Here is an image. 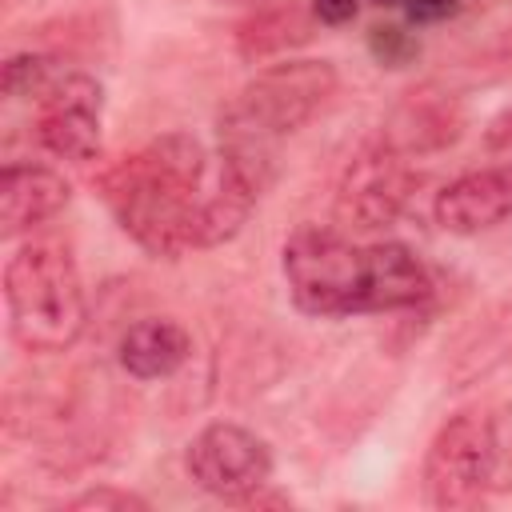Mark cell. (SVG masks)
<instances>
[{"instance_id":"1","label":"cell","mask_w":512,"mask_h":512,"mask_svg":"<svg viewBox=\"0 0 512 512\" xmlns=\"http://www.w3.org/2000/svg\"><path fill=\"white\" fill-rule=\"evenodd\" d=\"M280 268L292 304L316 320L408 312L436 292L428 264L408 244H352L340 228L320 224H304L284 240Z\"/></svg>"},{"instance_id":"2","label":"cell","mask_w":512,"mask_h":512,"mask_svg":"<svg viewBox=\"0 0 512 512\" xmlns=\"http://www.w3.org/2000/svg\"><path fill=\"white\" fill-rule=\"evenodd\" d=\"M208 188V152L188 132H164L100 176V196L116 224L164 260L200 248Z\"/></svg>"},{"instance_id":"3","label":"cell","mask_w":512,"mask_h":512,"mask_svg":"<svg viewBox=\"0 0 512 512\" xmlns=\"http://www.w3.org/2000/svg\"><path fill=\"white\" fill-rule=\"evenodd\" d=\"M8 332L28 352H64L88 324L80 268L68 248L52 240L20 244L4 264Z\"/></svg>"},{"instance_id":"4","label":"cell","mask_w":512,"mask_h":512,"mask_svg":"<svg viewBox=\"0 0 512 512\" xmlns=\"http://www.w3.org/2000/svg\"><path fill=\"white\" fill-rule=\"evenodd\" d=\"M332 60H276L260 68L220 112V140H248L280 148L284 136L304 128L336 92Z\"/></svg>"},{"instance_id":"5","label":"cell","mask_w":512,"mask_h":512,"mask_svg":"<svg viewBox=\"0 0 512 512\" xmlns=\"http://www.w3.org/2000/svg\"><path fill=\"white\" fill-rule=\"evenodd\" d=\"M496 488V444L492 416L456 412L448 416L424 452V504L440 512L476 508Z\"/></svg>"},{"instance_id":"6","label":"cell","mask_w":512,"mask_h":512,"mask_svg":"<svg viewBox=\"0 0 512 512\" xmlns=\"http://www.w3.org/2000/svg\"><path fill=\"white\" fill-rule=\"evenodd\" d=\"M412 164L408 152L384 132L364 140L340 172L336 184V224L348 232H380L396 224L412 196Z\"/></svg>"},{"instance_id":"7","label":"cell","mask_w":512,"mask_h":512,"mask_svg":"<svg viewBox=\"0 0 512 512\" xmlns=\"http://www.w3.org/2000/svg\"><path fill=\"white\" fill-rule=\"evenodd\" d=\"M184 468L192 484L216 500L244 504L252 492L268 488L272 480V448L244 424L216 420L204 424L184 452Z\"/></svg>"},{"instance_id":"8","label":"cell","mask_w":512,"mask_h":512,"mask_svg":"<svg viewBox=\"0 0 512 512\" xmlns=\"http://www.w3.org/2000/svg\"><path fill=\"white\" fill-rule=\"evenodd\" d=\"M100 108V80L80 68H64L36 100V140L60 160L88 164L100 156Z\"/></svg>"},{"instance_id":"9","label":"cell","mask_w":512,"mask_h":512,"mask_svg":"<svg viewBox=\"0 0 512 512\" xmlns=\"http://www.w3.org/2000/svg\"><path fill=\"white\" fill-rule=\"evenodd\" d=\"M432 216L452 236H476L512 220V164L476 168L436 192Z\"/></svg>"},{"instance_id":"10","label":"cell","mask_w":512,"mask_h":512,"mask_svg":"<svg viewBox=\"0 0 512 512\" xmlns=\"http://www.w3.org/2000/svg\"><path fill=\"white\" fill-rule=\"evenodd\" d=\"M72 184L36 160H8L0 172V236H24L64 212Z\"/></svg>"},{"instance_id":"11","label":"cell","mask_w":512,"mask_h":512,"mask_svg":"<svg viewBox=\"0 0 512 512\" xmlns=\"http://www.w3.org/2000/svg\"><path fill=\"white\" fill-rule=\"evenodd\" d=\"M512 356V296L496 300L484 316H476L456 344L448 348V380L452 388H468L476 380H484L488 372H496L504 360Z\"/></svg>"},{"instance_id":"12","label":"cell","mask_w":512,"mask_h":512,"mask_svg":"<svg viewBox=\"0 0 512 512\" xmlns=\"http://www.w3.org/2000/svg\"><path fill=\"white\" fill-rule=\"evenodd\" d=\"M120 368L132 380H168L192 360V336L180 320L148 316L120 336Z\"/></svg>"},{"instance_id":"13","label":"cell","mask_w":512,"mask_h":512,"mask_svg":"<svg viewBox=\"0 0 512 512\" xmlns=\"http://www.w3.org/2000/svg\"><path fill=\"white\" fill-rule=\"evenodd\" d=\"M460 128H464L460 104L448 92L420 88V92H408V100L396 108V120H392L388 136L404 152H436V148L452 144L460 136Z\"/></svg>"},{"instance_id":"14","label":"cell","mask_w":512,"mask_h":512,"mask_svg":"<svg viewBox=\"0 0 512 512\" xmlns=\"http://www.w3.org/2000/svg\"><path fill=\"white\" fill-rule=\"evenodd\" d=\"M312 20L296 0H272L260 4L240 28H236V52L244 60H268V56H284L288 48L304 44L312 36Z\"/></svg>"},{"instance_id":"15","label":"cell","mask_w":512,"mask_h":512,"mask_svg":"<svg viewBox=\"0 0 512 512\" xmlns=\"http://www.w3.org/2000/svg\"><path fill=\"white\" fill-rule=\"evenodd\" d=\"M64 72V64L56 56H44V52H16L4 60V72H0V92L8 100H40L52 80Z\"/></svg>"},{"instance_id":"16","label":"cell","mask_w":512,"mask_h":512,"mask_svg":"<svg viewBox=\"0 0 512 512\" xmlns=\"http://www.w3.org/2000/svg\"><path fill=\"white\" fill-rule=\"evenodd\" d=\"M368 52L380 68H408L420 56V36L404 24H372L368 28Z\"/></svg>"},{"instance_id":"17","label":"cell","mask_w":512,"mask_h":512,"mask_svg":"<svg viewBox=\"0 0 512 512\" xmlns=\"http://www.w3.org/2000/svg\"><path fill=\"white\" fill-rule=\"evenodd\" d=\"M64 508H72V512H128V508H136V512H144L148 508V500L144 496H136V492H128V488H112V484H100V488H88V492H80V496H72Z\"/></svg>"},{"instance_id":"18","label":"cell","mask_w":512,"mask_h":512,"mask_svg":"<svg viewBox=\"0 0 512 512\" xmlns=\"http://www.w3.org/2000/svg\"><path fill=\"white\" fill-rule=\"evenodd\" d=\"M492 444H496V488H512V400L492 416Z\"/></svg>"},{"instance_id":"19","label":"cell","mask_w":512,"mask_h":512,"mask_svg":"<svg viewBox=\"0 0 512 512\" xmlns=\"http://www.w3.org/2000/svg\"><path fill=\"white\" fill-rule=\"evenodd\" d=\"M404 12H408V24H416V28L420 24H440L456 12V0H408Z\"/></svg>"},{"instance_id":"20","label":"cell","mask_w":512,"mask_h":512,"mask_svg":"<svg viewBox=\"0 0 512 512\" xmlns=\"http://www.w3.org/2000/svg\"><path fill=\"white\" fill-rule=\"evenodd\" d=\"M360 12V0H312V16L328 28H340V24H352Z\"/></svg>"},{"instance_id":"21","label":"cell","mask_w":512,"mask_h":512,"mask_svg":"<svg viewBox=\"0 0 512 512\" xmlns=\"http://www.w3.org/2000/svg\"><path fill=\"white\" fill-rule=\"evenodd\" d=\"M484 144L492 152H512V104L500 116H492V124L484 128Z\"/></svg>"},{"instance_id":"22","label":"cell","mask_w":512,"mask_h":512,"mask_svg":"<svg viewBox=\"0 0 512 512\" xmlns=\"http://www.w3.org/2000/svg\"><path fill=\"white\" fill-rule=\"evenodd\" d=\"M224 4H272V0H224Z\"/></svg>"},{"instance_id":"23","label":"cell","mask_w":512,"mask_h":512,"mask_svg":"<svg viewBox=\"0 0 512 512\" xmlns=\"http://www.w3.org/2000/svg\"><path fill=\"white\" fill-rule=\"evenodd\" d=\"M376 4H408V0H376Z\"/></svg>"}]
</instances>
